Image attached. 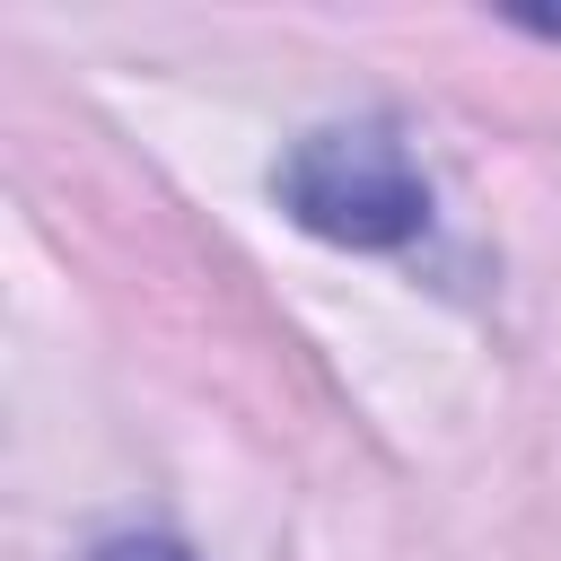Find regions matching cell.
<instances>
[{"instance_id": "1", "label": "cell", "mask_w": 561, "mask_h": 561, "mask_svg": "<svg viewBox=\"0 0 561 561\" xmlns=\"http://www.w3.org/2000/svg\"><path fill=\"white\" fill-rule=\"evenodd\" d=\"M280 202L333 245H403L430 219V193H421L403 140H386V131H316V140H298L289 167H280Z\"/></svg>"}, {"instance_id": "2", "label": "cell", "mask_w": 561, "mask_h": 561, "mask_svg": "<svg viewBox=\"0 0 561 561\" xmlns=\"http://www.w3.org/2000/svg\"><path fill=\"white\" fill-rule=\"evenodd\" d=\"M96 561H193L184 543H158V535H123V543H105Z\"/></svg>"}]
</instances>
